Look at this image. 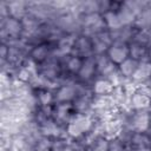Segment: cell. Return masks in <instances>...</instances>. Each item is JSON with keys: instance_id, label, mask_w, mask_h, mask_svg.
I'll use <instances>...</instances> for the list:
<instances>
[{"instance_id": "cell-1", "label": "cell", "mask_w": 151, "mask_h": 151, "mask_svg": "<svg viewBox=\"0 0 151 151\" xmlns=\"http://www.w3.org/2000/svg\"><path fill=\"white\" fill-rule=\"evenodd\" d=\"M94 125L96 122L90 114L76 113L70 123L65 126V132L70 139H79L85 133L92 131Z\"/></svg>"}, {"instance_id": "cell-2", "label": "cell", "mask_w": 151, "mask_h": 151, "mask_svg": "<svg viewBox=\"0 0 151 151\" xmlns=\"http://www.w3.org/2000/svg\"><path fill=\"white\" fill-rule=\"evenodd\" d=\"M24 25L22 20L8 17L5 20L0 21V39L1 42L7 44L11 40L22 38Z\"/></svg>"}, {"instance_id": "cell-3", "label": "cell", "mask_w": 151, "mask_h": 151, "mask_svg": "<svg viewBox=\"0 0 151 151\" xmlns=\"http://www.w3.org/2000/svg\"><path fill=\"white\" fill-rule=\"evenodd\" d=\"M107 29L103 14L100 13H90L81 15V34L93 37L103 31Z\"/></svg>"}, {"instance_id": "cell-4", "label": "cell", "mask_w": 151, "mask_h": 151, "mask_svg": "<svg viewBox=\"0 0 151 151\" xmlns=\"http://www.w3.org/2000/svg\"><path fill=\"white\" fill-rule=\"evenodd\" d=\"M77 77H74L72 80L61 84L59 87H57L54 92V104L55 103H72L77 97Z\"/></svg>"}, {"instance_id": "cell-5", "label": "cell", "mask_w": 151, "mask_h": 151, "mask_svg": "<svg viewBox=\"0 0 151 151\" xmlns=\"http://www.w3.org/2000/svg\"><path fill=\"white\" fill-rule=\"evenodd\" d=\"M130 109L132 111H145L150 110L151 97L145 90V86H138L134 92L130 96Z\"/></svg>"}, {"instance_id": "cell-6", "label": "cell", "mask_w": 151, "mask_h": 151, "mask_svg": "<svg viewBox=\"0 0 151 151\" xmlns=\"http://www.w3.org/2000/svg\"><path fill=\"white\" fill-rule=\"evenodd\" d=\"M76 77L81 83L92 84V81L97 78V65H96V57L94 55L88 57V58H84L81 68Z\"/></svg>"}, {"instance_id": "cell-7", "label": "cell", "mask_w": 151, "mask_h": 151, "mask_svg": "<svg viewBox=\"0 0 151 151\" xmlns=\"http://www.w3.org/2000/svg\"><path fill=\"white\" fill-rule=\"evenodd\" d=\"M72 54H76L81 58H88L94 55L93 54V45H92V38L85 34H79L74 39L73 51Z\"/></svg>"}, {"instance_id": "cell-8", "label": "cell", "mask_w": 151, "mask_h": 151, "mask_svg": "<svg viewBox=\"0 0 151 151\" xmlns=\"http://www.w3.org/2000/svg\"><path fill=\"white\" fill-rule=\"evenodd\" d=\"M92 38V45H93V54L94 55H101L106 54L110 46L112 45V38L109 29H105Z\"/></svg>"}, {"instance_id": "cell-9", "label": "cell", "mask_w": 151, "mask_h": 151, "mask_svg": "<svg viewBox=\"0 0 151 151\" xmlns=\"http://www.w3.org/2000/svg\"><path fill=\"white\" fill-rule=\"evenodd\" d=\"M52 48H53V45H51L48 42H42V44L35 45V46L31 47L28 58L31 60H33L37 65H41L50 59V57L52 54Z\"/></svg>"}, {"instance_id": "cell-10", "label": "cell", "mask_w": 151, "mask_h": 151, "mask_svg": "<svg viewBox=\"0 0 151 151\" xmlns=\"http://www.w3.org/2000/svg\"><path fill=\"white\" fill-rule=\"evenodd\" d=\"M106 55L110 58V60L114 65L118 66L125 59L129 58V45L123 42H112Z\"/></svg>"}, {"instance_id": "cell-11", "label": "cell", "mask_w": 151, "mask_h": 151, "mask_svg": "<svg viewBox=\"0 0 151 151\" xmlns=\"http://www.w3.org/2000/svg\"><path fill=\"white\" fill-rule=\"evenodd\" d=\"M94 57L97 65V78H109L114 71H117V65H114L106 54Z\"/></svg>"}, {"instance_id": "cell-12", "label": "cell", "mask_w": 151, "mask_h": 151, "mask_svg": "<svg viewBox=\"0 0 151 151\" xmlns=\"http://www.w3.org/2000/svg\"><path fill=\"white\" fill-rule=\"evenodd\" d=\"M131 80L137 86H145L149 84L151 80V63L147 60L140 61Z\"/></svg>"}, {"instance_id": "cell-13", "label": "cell", "mask_w": 151, "mask_h": 151, "mask_svg": "<svg viewBox=\"0 0 151 151\" xmlns=\"http://www.w3.org/2000/svg\"><path fill=\"white\" fill-rule=\"evenodd\" d=\"M151 149L150 132H133L131 140L129 143L127 150L130 151H142Z\"/></svg>"}, {"instance_id": "cell-14", "label": "cell", "mask_w": 151, "mask_h": 151, "mask_svg": "<svg viewBox=\"0 0 151 151\" xmlns=\"http://www.w3.org/2000/svg\"><path fill=\"white\" fill-rule=\"evenodd\" d=\"M7 6L11 18L22 20L28 15V1L26 0H9L7 1Z\"/></svg>"}, {"instance_id": "cell-15", "label": "cell", "mask_w": 151, "mask_h": 151, "mask_svg": "<svg viewBox=\"0 0 151 151\" xmlns=\"http://www.w3.org/2000/svg\"><path fill=\"white\" fill-rule=\"evenodd\" d=\"M91 88H92L93 96L106 97L112 94L114 90V85L107 78H96L91 84Z\"/></svg>"}, {"instance_id": "cell-16", "label": "cell", "mask_w": 151, "mask_h": 151, "mask_svg": "<svg viewBox=\"0 0 151 151\" xmlns=\"http://www.w3.org/2000/svg\"><path fill=\"white\" fill-rule=\"evenodd\" d=\"M83 61H84V58L78 57V55H76V54L65 55V57L63 58V61H61L64 72L67 73V74H71V76H77L78 72H79L80 68H81Z\"/></svg>"}, {"instance_id": "cell-17", "label": "cell", "mask_w": 151, "mask_h": 151, "mask_svg": "<svg viewBox=\"0 0 151 151\" xmlns=\"http://www.w3.org/2000/svg\"><path fill=\"white\" fill-rule=\"evenodd\" d=\"M136 28L133 26H122L118 29L110 31L112 42H123V44H130L133 39Z\"/></svg>"}, {"instance_id": "cell-18", "label": "cell", "mask_w": 151, "mask_h": 151, "mask_svg": "<svg viewBox=\"0 0 151 151\" xmlns=\"http://www.w3.org/2000/svg\"><path fill=\"white\" fill-rule=\"evenodd\" d=\"M117 13H118V17L123 26H133L136 18H137V13L132 11L124 1H122L119 8L117 9Z\"/></svg>"}, {"instance_id": "cell-19", "label": "cell", "mask_w": 151, "mask_h": 151, "mask_svg": "<svg viewBox=\"0 0 151 151\" xmlns=\"http://www.w3.org/2000/svg\"><path fill=\"white\" fill-rule=\"evenodd\" d=\"M138 65H139V61H137V60H134V59L129 57L122 64H119L117 67H118L119 73L126 80H131L133 74H134V72H136V70H137V67H138Z\"/></svg>"}, {"instance_id": "cell-20", "label": "cell", "mask_w": 151, "mask_h": 151, "mask_svg": "<svg viewBox=\"0 0 151 151\" xmlns=\"http://www.w3.org/2000/svg\"><path fill=\"white\" fill-rule=\"evenodd\" d=\"M147 51L149 47L143 46L136 41H131L129 44V57L139 63L147 60Z\"/></svg>"}, {"instance_id": "cell-21", "label": "cell", "mask_w": 151, "mask_h": 151, "mask_svg": "<svg viewBox=\"0 0 151 151\" xmlns=\"http://www.w3.org/2000/svg\"><path fill=\"white\" fill-rule=\"evenodd\" d=\"M39 106H51L54 105V92L51 88H41L35 91Z\"/></svg>"}, {"instance_id": "cell-22", "label": "cell", "mask_w": 151, "mask_h": 151, "mask_svg": "<svg viewBox=\"0 0 151 151\" xmlns=\"http://www.w3.org/2000/svg\"><path fill=\"white\" fill-rule=\"evenodd\" d=\"M103 18H104V21H105V26L109 31H114V29H118L120 28L123 25L120 22V19L118 17V13L117 11H107L106 13L103 14Z\"/></svg>"}, {"instance_id": "cell-23", "label": "cell", "mask_w": 151, "mask_h": 151, "mask_svg": "<svg viewBox=\"0 0 151 151\" xmlns=\"http://www.w3.org/2000/svg\"><path fill=\"white\" fill-rule=\"evenodd\" d=\"M126 146L118 139H111L109 140V151H125Z\"/></svg>"}, {"instance_id": "cell-24", "label": "cell", "mask_w": 151, "mask_h": 151, "mask_svg": "<svg viewBox=\"0 0 151 151\" xmlns=\"http://www.w3.org/2000/svg\"><path fill=\"white\" fill-rule=\"evenodd\" d=\"M8 53H9V46L7 44H5V42H1V45H0V58H1V61L7 60Z\"/></svg>"}, {"instance_id": "cell-25", "label": "cell", "mask_w": 151, "mask_h": 151, "mask_svg": "<svg viewBox=\"0 0 151 151\" xmlns=\"http://www.w3.org/2000/svg\"><path fill=\"white\" fill-rule=\"evenodd\" d=\"M145 90L147 91V93L150 94V97H151V83H149V84H146L145 85Z\"/></svg>"}, {"instance_id": "cell-26", "label": "cell", "mask_w": 151, "mask_h": 151, "mask_svg": "<svg viewBox=\"0 0 151 151\" xmlns=\"http://www.w3.org/2000/svg\"><path fill=\"white\" fill-rule=\"evenodd\" d=\"M147 61L151 63V46L149 47V51H147Z\"/></svg>"}, {"instance_id": "cell-27", "label": "cell", "mask_w": 151, "mask_h": 151, "mask_svg": "<svg viewBox=\"0 0 151 151\" xmlns=\"http://www.w3.org/2000/svg\"><path fill=\"white\" fill-rule=\"evenodd\" d=\"M150 131H151V111H150Z\"/></svg>"}, {"instance_id": "cell-28", "label": "cell", "mask_w": 151, "mask_h": 151, "mask_svg": "<svg viewBox=\"0 0 151 151\" xmlns=\"http://www.w3.org/2000/svg\"><path fill=\"white\" fill-rule=\"evenodd\" d=\"M150 139H151V131H150Z\"/></svg>"}, {"instance_id": "cell-29", "label": "cell", "mask_w": 151, "mask_h": 151, "mask_svg": "<svg viewBox=\"0 0 151 151\" xmlns=\"http://www.w3.org/2000/svg\"><path fill=\"white\" fill-rule=\"evenodd\" d=\"M149 111H151V106H150V110H149Z\"/></svg>"}, {"instance_id": "cell-30", "label": "cell", "mask_w": 151, "mask_h": 151, "mask_svg": "<svg viewBox=\"0 0 151 151\" xmlns=\"http://www.w3.org/2000/svg\"><path fill=\"white\" fill-rule=\"evenodd\" d=\"M150 83H151V80H150Z\"/></svg>"}]
</instances>
